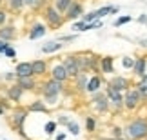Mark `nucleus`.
Returning <instances> with one entry per match:
<instances>
[{
    "label": "nucleus",
    "instance_id": "obj_14",
    "mask_svg": "<svg viewBox=\"0 0 147 140\" xmlns=\"http://www.w3.org/2000/svg\"><path fill=\"white\" fill-rule=\"evenodd\" d=\"M100 71L105 73V75L115 73V60H113V57H102L100 58Z\"/></svg>",
    "mask_w": 147,
    "mask_h": 140
},
{
    "label": "nucleus",
    "instance_id": "obj_11",
    "mask_svg": "<svg viewBox=\"0 0 147 140\" xmlns=\"http://www.w3.org/2000/svg\"><path fill=\"white\" fill-rule=\"evenodd\" d=\"M15 75H16V78H22V76H35V75H33V66H31V62H20V64H16Z\"/></svg>",
    "mask_w": 147,
    "mask_h": 140
},
{
    "label": "nucleus",
    "instance_id": "obj_31",
    "mask_svg": "<svg viewBox=\"0 0 147 140\" xmlns=\"http://www.w3.org/2000/svg\"><path fill=\"white\" fill-rule=\"evenodd\" d=\"M111 137L113 138H122L123 137V129H122V127H118V126H113L111 127Z\"/></svg>",
    "mask_w": 147,
    "mask_h": 140
},
{
    "label": "nucleus",
    "instance_id": "obj_40",
    "mask_svg": "<svg viewBox=\"0 0 147 140\" xmlns=\"http://www.w3.org/2000/svg\"><path fill=\"white\" fill-rule=\"evenodd\" d=\"M138 22H140V24H145V26H147V16H145V15H140V16H138Z\"/></svg>",
    "mask_w": 147,
    "mask_h": 140
},
{
    "label": "nucleus",
    "instance_id": "obj_15",
    "mask_svg": "<svg viewBox=\"0 0 147 140\" xmlns=\"http://www.w3.org/2000/svg\"><path fill=\"white\" fill-rule=\"evenodd\" d=\"M16 84L24 89V91H33L36 87V82L33 76H22V78H16Z\"/></svg>",
    "mask_w": 147,
    "mask_h": 140
},
{
    "label": "nucleus",
    "instance_id": "obj_16",
    "mask_svg": "<svg viewBox=\"0 0 147 140\" xmlns=\"http://www.w3.org/2000/svg\"><path fill=\"white\" fill-rule=\"evenodd\" d=\"M31 66H33V75L35 76H42V75L47 73V62L46 60H33Z\"/></svg>",
    "mask_w": 147,
    "mask_h": 140
},
{
    "label": "nucleus",
    "instance_id": "obj_2",
    "mask_svg": "<svg viewBox=\"0 0 147 140\" xmlns=\"http://www.w3.org/2000/svg\"><path fill=\"white\" fill-rule=\"evenodd\" d=\"M62 84H64V82H58V80H55V78H51V80L44 82L42 93H44V98H46V102H49V104H56V100H58V95L62 93Z\"/></svg>",
    "mask_w": 147,
    "mask_h": 140
},
{
    "label": "nucleus",
    "instance_id": "obj_5",
    "mask_svg": "<svg viewBox=\"0 0 147 140\" xmlns=\"http://www.w3.org/2000/svg\"><path fill=\"white\" fill-rule=\"evenodd\" d=\"M91 102H93V108L98 111V113H107L111 108V104H109V98H107V95L105 93H102V91H96V93H93V97H91Z\"/></svg>",
    "mask_w": 147,
    "mask_h": 140
},
{
    "label": "nucleus",
    "instance_id": "obj_35",
    "mask_svg": "<svg viewBox=\"0 0 147 140\" xmlns=\"http://www.w3.org/2000/svg\"><path fill=\"white\" fill-rule=\"evenodd\" d=\"M46 2H49V0H35V4L31 5L33 9H40V7H44L46 5Z\"/></svg>",
    "mask_w": 147,
    "mask_h": 140
},
{
    "label": "nucleus",
    "instance_id": "obj_4",
    "mask_svg": "<svg viewBox=\"0 0 147 140\" xmlns=\"http://www.w3.org/2000/svg\"><path fill=\"white\" fill-rule=\"evenodd\" d=\"M140 102H142L140 93L134 87H129L125 91V97H123V108H125L127 111H134L140 106Z\"/></svg>",
    "mask_w": 147,
    "mask_h": 140
},
{
    "label": "nucleus",
    "instance_id": "obj_45",
    "mask_svg": "<svg viewBox=\"0 0 147 140\" xmlns=\"http://www.w3.org/2000/svg\"><path fill=\"white\" fill-rule=\"evenodd\" d=\"M65 138V135H64V133H60V135H56V140H64Z\"/></svg>",
    "mask_w": 147,
    "mask_h": 140
},
{
    "label": "nucleus",
    "instance_id": "obj_24",
    "mask_svg": "<svg viewBox=\"0 0 147 140\" xmlns=\"http://www.w3.org/2000/svg\"><path fill=\"white\" fill-rule=\"evenodd\" d=\"M53 2H55V7L58 9L62 15H64L65 11L69 9V5H71L73 2H75V0H53Z\"/></svg>",
    "mask_w": 147,
    "mask_h": 140
},
{
    "label": "nucleus",
    "instance_id": "obj_7",
    "mask_svg": "<svg viewBox=\"0 0 147 140\" xmlns=\"http://www.w3.org/2000/svg\"><path fill=\"white\" fill-rule=\"evenodd\" d=\"M62 66L65 68L69 78H76L80 75V68H78V60H76V55H69V57H64L62 60Z\"/></svg>",
    "mask_w": 147,
    "mask_h": 140
},
{
    "label": "nucleus",
    "instance_id": "obj_36",
    "mask_svg": "<svg viewBox=\"0 0 147 140\" xmlns=\"http://www.w3.org/2000/svg\"><path fill=\"white\" fill-rule=\"evenodd\" d=\"M58 40L60 42H73V40H76V35H64V37H60Z\"/></svg>",
    "mask_w": 147,
    "mask_h": 140
},
{
    "label": "nucleus",
    "instance_id": "obj_28",
    "mask_svg": "<svg viewBox=\"0 0 147 140\" xmlns=\"http://www.w3.org/2000/svg\"><path fill=\"white\" fill-rule=\"evenodd\" d=\"M65 127H67V131H69L71 135H78V133H80V126H78L76 122H73V120H69V124Z\"/></svg>",
    "mask_w": 147,
    "mask_h": 140
},
{
    "label": "nucleus",
    "instance_id": "obj_23",
    "mask_svg": "<svg viewBox=\"0 0 147 140\" xmlns=\"http://www.w3.org/2000/svg\"><path fill=\"white\" fill-rule=\"evenodd\" d=\"M27 111H35V113H47V106L42 102V100H35L29 108H27Z\"/></svg>",
    "mask_w": 147,
    "mask_h": 140
},
{
    "label": "nucleus",
    "instance_id": "obj_20",
    "mask_svg": "<svg viewBox=\"0 0 147 140\" xmlns=\"http://www.w3.org/2000/svg\"><path fill=\"white\" fill-rule=\"evenodd\" d=\"M64 47V44H62L60 40H53V42H47V44H44L42 46V53H56V51H60V49Z\"/></svg>",
    "mask_w": 147,
    "mask_h": 140
},
{
    "label": "nucleus",
    "instance_id": "obj_10",
    "mask_svg": "<svg viewBox=\"0 0 147 140\" xmlns=\"http://www.w3.org/2000/svg\"><path fill=\"white\" fill-rule=\"evenodd\" d=\"M82 15H84V5L75 0V2L69 5V9L64 13V20H78Z\"/></svg>",
    "mask_w": 147,
    "mask_h": 140
},
{
    "label": "nucleus",
    "instance_id": "obj_44",
    "mask_svg": "<svg viewBox=\"0 0 147 140\" xmlns=\"http://www.w3.org/2000/svg\"><path fill=\"white\" fill-rule=\"evenodd\" d=\"M98 140H125V138H123V137L122 138H113V137H109V138H98Z\"/></svg>",
    "mask_w": 147,
    "mask_h": 140
},
{
    "label": "nucleus",
    "instance_id": "obj_42",
    "mask_svg": "<svg viewBox=\"0 0 147 140\" xmlns=\"http://www.w3.org/2000/svg\"><path fill=\"white\" fill-rule=\"evenodd\" d=\"M13 78H16L15 73H7V75H5V80H13Z\"/></svg>",
    "mask_w": 147,
    "mask_h": 140
},
{
    "label": "nucleus",
    "instance_id": "obj_33",
    "mask_svg": "<svg viewBox=\"0 0 147 140\" xmlns=\"http://www.w3.org/2000/svg\"><path fill=\"white\" fill-rule=\"evenodd\" d=\"M55 129H56V122L49 120L47 124H46V135H53V133H55Z\"/></svg>",
    "mask_w": 147,
    "mask_h": 140
},
{
    "label": "nucleus",
    "instance_id": "obj_9",
    "mask_svg": "<svg viewBox=\"0 0 147 140\" xmlns=\"http://www.w3.org/2000/svg\"><path fill=\"white\" fill-rule=\"evenodd\" d=\"M107 86H111L113 89H116V91L123 93V91H127V89L131 87V82H129V78H125V76H118V75H115V76L109 78Z\"/></svg>",
    "mask_w": 147,
    "mask_h": 140
},
{
    "label": "nucleus",
    "instance_id": "obj_25",
    "mask_svg": "<svg viewBox=\"0 0 147 140\" xmlns=\"http://www.w3.org/2000/svg\"><path fill=\"white\" fill-rule=\"evenodd\" d=\"M9 2V9L11 11H22L24 9V0H7Z\"/></svg>",
    "mask_w": 147,
    "mask_h": 140
},
{
    "label": "nucleus",
    "instance_id": "obj_18",
    "mask_svg": "<svg viewBox=\"0 0 147 140\" xmlns=\"http://www.w3.org/2000/svg\"><path fill=\"white\" fill-rule=\"evenodd\" d=\"M46 26H44V24H38V22H36V24H33V27H31V31H29V38H31V40H36V38H42L44 35H46Z\"/></svg>",
    "mask_w": 147,
    "mask_h": 140
},
{
    "label": "nucleus",
    "instance_id": "obj_6",
    "mask_svg": "<svg viewBox=\"0 0 147 140\" xmlns=\"http://www.w3.org/2000/svg\"><path fill=\"white\" fill-rule=\"evenodd\" d=\"M26 116H27V109H22V108H18V109H16L15 113H13V116H11V126H13L22 137H26V133H24V122H26Z\"/></svg>",
    "mask_w": 147,
    "mask_h": 140
},
{
    "label": "nucleus",
    "instance_id": "obj_17",
    "mask_svg": "<svg viewBox=\"0 0 147 140\" xmlns=\"http://www.w3.org/2000/svg\"><path fill=\"white\" fill-rule=\"evenodd\" d=\"M15 37H16V29L13 26H2L0 27V40L9 42V40H13Z\"/></svg>",
    "mask_w": 147,
    "mask_h": 140
},
{
    "label": "nucleus",
    "instance_id": "obj_30",
    "mask_svg": "<svg viewBox=\"0 0 147 140\" xmlns=\"http://www.w3.org/2000/svg\"><path fill=\"white\" fill-rule=\"evenodd\" d=\"M122 66H123V69H133L134 58H131V57H123V58H122Z\"/></svg>",
    "mask_w": 147,
    "mask_h": 140
},
{
    "label": "nucleus",
    "instance_id": "obj_29",
    "mask_svg": "<svg viewBox=\"0 0 147 140\" xmlns=\"http://www.w3.org/2000/svg\"><path fill=\"white\" fill-rule=\"evenodd\" d=\"M111 7H113V5H104V7L96 9V15H98V18H104L105 15H111Z\"/></svg>",
    "mask_w": 147,
    "mask_h": 140
},
{
    "label": "nucleus",
    "instance_id": "obj_1",
    "mask_svg": "<svg viewBox=\"0 0 147 140\" xmlns=\"http://www.w3.org/2000/svg\"><path fill=\"white\" fill-rule=\"evenodd\" d=\"M123 131H125V135L131 140H144L147 137V118L138 116V118L131 120Z\"/></svg>",
    "mask_w": 147,
    "mask_h": 140
},
{
    "label": "nucleus",
    "instance_id": "obj_37",
    "mask_svg": "<svg viewBox=\"0 0 147 140\" xmlns=\"http://www.w3.org/2000/svg\"><path fill=\"white\" fill-rule=\"evenodd\" d=\"M5 20H7V11L0 9V27H2V26L5 24Z\"/></svg>",
    "mask_w": 147,
    "mask_h": 140
},
{
    "label": "nucleus",
    "instance_id": "obj_34",
    "mask_svg": "<svg viewBox=\"0 0 147 140\" xmlns=\"http://www.w3.org/2000/svg\"><path fill=\"white\" fill-rule=\"evenodd\" d=\"M4 55H5L7 58H15V57H16V51H15L11 46H7V47H5V51H4Z\"/></svg>",
    "mask_w": 147,
    "mask_h": 140
},
{
    "label": "nucleus",
    "instance_id": "obj_39",
    "mask_svg": "<svg viewBox=\"0 0 147 140\" xmlns=\"http://www.w3.org/2000/svg\"><path fill=\"white\" fill-rule=\"evenodd\" d=\"M7 46H9V42H5V40H0V53H4Z\"/></svg>",
    "mask_w": 147,
    "mask_h": 140
},
{
    "label": "nucleus",
    "instance_id": "obj_41",
    "mask_svg": "<svg viewBox=\"0 0 147 140\" xmlns=\"http://www.w3.org/2000/svg\"><path fill=\"white\" fill-rule=\"evenodd\" d=\"M138 46L140 47H147V38H140V40H138Z\"/></svg>",
    "mask_w": 147,
    "mask_h": 140
},
{
    "label": "nucleus",
    "instance_id": "obj_22",
    "mask_svg": "<svg viewBox=\"0 0 147 140\" xmlns=\"http://www.w3.org/2000/svg\"><path fill=\"white\" fill-rule=\"evenodd\" d=\"M87 82H89V76L86 73H80V75L76 76V89L78 91H87Z\"/></svg>",
    "mask_w": 147,
    "mask_h": 140
},
{
    "label": "nucleus",
    "instance_id": "obj_27",
    "mask_svg": "<svg viewBox=\"0 0 147 140\" xmlns=\"http://www.w3.org/2000/svg\"><path fill=\"white\" fill-rule=\"evenodd\" d=\"M133 20V16H129V15H123V16H118V18L115 20V27H120L123 24H129V22Z\"/></svg>",
    "mask_w": 147,
    "mask_h": 140
},
{
    "label": "nucleus",
    "instance_id": "obj_13",
    "mask_svg": "<svg viewBox=\"0 0 147 140\" xmlns=\"http://www.w3.org/2000/svg\"><path fill=\"white\" fill-rule=\"evenodd\" d=\"M51 78H55V80H58V82H65L67 78H69V75H67V71L62 64H56L55 68L51 69Z\"/></svg>",
    "mask_w": 147,
    "mask_h": 140
},
{
    "label": "nucleus",
    "instance_id": "obj_32",
    "mask_svg": "<svg viewBox=\"0 0 147 140\" xmlns=\"http://www.w3.org/2000/svg\"><path fill=\"white\" fill-rule=\"evenodd\" d=\"M73 31H76V33L86 31V22H84V20H76L75 24H73Z\"/></svg>",
    "mask_w": 147,
    "mask_h": 140
},
{
    "label": "nucleus",
    "instance_id": "obj_3",
    "mask_svg": "<svg viewBox=\"0 0 147 140\" xmlns=\"http://www.w3.org/2000/svg\"><path fill=\"white\" fill-rule=\"evenodd\" d=\"M44 18H46L47 26L49 27H55V29H56V27H60L65 22L64 20V15H62L55 5H46V7H44Z\"/></svg>",
    "mask_w": 147,
    "mask_h": 140
},
{
    "label": "nucleus",
    "instance_id": "obj_26",
    "mask_svg": "<svg viewBox=\"0 0 147 140\" xmlns=\"http://www.w3.org/2000/svg\"><path fill=\"white\" fill-rule=\"evenodd\" d=\"M86 129L89 133H94V129H96V120H94V116H87L86 118Z\"/></svg>",
    "mask_w": 147,
    "mask_h": 140
},
{
    "label": "nucleus",
    "instance_id": "obj_12",
    "mask_svg": "<svg viewBox=\"0 0 147 140\" xmlns=\"http://www.w3.org/2000/svg\"><path fill=\"white\" fill-rule=\"evenodd\" d=\"M133 73L136 75L138 78L147 75V57H140V58H134V66H133Z\"/></svg>",
    "mask_w": 147,
    "mask_h": 140
},
{
    "label": "nucleus",
    "instance_id": "obj_47",
    "mask_svg": "<svg viewBox=\"0 0 147 140\" xmlns=\"http://www.w3.org/2000/svg\"><path fill=\"white\" fill-rule=\"evenodd\" d=\"M144 140H147V137H145V138H144Z\"/></svg>",
    "mask_w": 147,
    "mask_h": 140
},
{
    "label": "nucleus",
    "instance_id": "obj_43",
    "mask_svg": "<svg viewBox=\"0 0 147 140\" xmlns=\"http://www.w3.org/2000/svg\"><path fill=\"white\" fill-rule=\"evenodd\" d=\"M24 4H26V5H29V7H31V5L35 4V0H24Z\"/></svg>",
    "mask_w": 147,
    "mask_h": 140
},
{
    "label": "nucleus",
    "instance_id": "obj_8",
    "mask_svg": "<svg viewBox=\"0 0 147 140\" xmlns=\"http://www.w3.org/2000/svg\"><path fill=\"white\" fill-rule=\"evenodd\" d=\"M105 95H107V98H109L111 108H115V109H122L123 108V93L113 89L111 86H107L105 87Z\"/></svg>",
    "mask_w": 147,
    "mask_h": 140
},
{
    "label": "nucleus",
    "instance_id": "obj_21",
    "mask_svg": "<svg viewBox=\"0 0 147 140\" xmlns=\"http://www.w3.org/2000/svg\"><path fill=\"white\" fill-rule=\"evenodd\" d=\"M22 93H24V89H22L18 84H15V86L7 87V97L13 100V102H18V100L22 98Z\"/></svg>",
    "mask_w": 147,
    "mask_h": 140
},
{
    "label": "nucleus",
    "instance_id": "obj_48",
    "mask_svg": "<svg viewBox=\"0 0 147 140\" xmlns=\"http://www.w3.org/2000/svg\"><path fill=\"white\" fill-rule=\"evenodd\" d=\"M0 2H2V0H0Z\"/></svg>",
    "mask_w": 147,
    "mask_h": 140
},
{
    "label": "nucleus",
    "instance_id": "obj_46",
    "mask_svg": "<svg viewBox=\"0 0 147 140\" xmlns=\"http://www.w3.org/2000/svg\"><path fill=\"white\" fill-rule=\"evenodd\" d=\"M5 113V108H4V106H0V115H4Z\"/></svg>",
    "mask_w": 147,
    "mask_h": 140
},
{
    "label": "nucleus",
    "instance_id": "obj_38",
    "mask_svg": "<svg viewBox=\"0 0 147 140\" xmlns=\"http://www.w3.org/2000/svg\"><path fill=\"white\" fill-rule=\"evenodd\" d=\"M58 124H62V126H67V124H69V118H67L65 115H62L60 118H58Z\"/></svg>",
    "mask_w": 147,
    "mask_h": 140
},
{
    "label": "nucleus",
    "instance_id": "obj_19",
    "mask_svg": "<svg viewBox=\"0 0 147 140\" xmlns=\"http://www.w3.org/2000/svg\"><path fill=\"white\" fill-rule=\"evenodd\" d=\"M100 87H102V78H100V75L89 76V82H87V91H89V93H96V91H100Z\"/></svg>",
    "mask_w": 147,
    "mask_h": 140
}]
</instances>
